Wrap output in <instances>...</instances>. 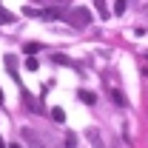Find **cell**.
I'll return each mask as SVG.
<instances>
[{"instance_id":"cell-1","label":"cell","mask_w":148,"mask_h":148,"mask_svg":"<svg viewBox=\"0 0 148 148\" xmlns=\"http://www.w3.org/2000/svg\"><path fill=\"white\" fill-rule=\"evenodd\" d=\"M71 26H77V29H86L88 23H91V12L86 9V6H71V9H66V17Z\"/></svg>"},{"instance_id":"cell-2","label":"cell","mask_w":148,"mask_h":148,"mask_svg":"<svg viewBox=\"0 0 148 148\" xmlns=\"http://www.w3.org/2000/svg\"><path fill=\"white\" fill-rule=\"evenodd\" d=\"M40 17H43V20H63V17H66V9H60V6H51V9L40 12Z\"/></svg>"},{"instance_id":"cell-3","label":"cell","mask_w":148,"mask_h":148,"mask_svg":"<svg viewBox=\"0 0 148 148\" xmlns=\"http://www.w3.org/2000/svg\"><path fill=\"white\" fill-rule=\"evenodd\" d=\"M86 137L91 140L94 148H106V145H103V137H100V131H97V128H88V131H86Z\"/></svg>"},{"instance_id":"cell-4","label":"cell","mask_w":148,"mask_h":148,"mask_svg":"<svg viewBox=\"0 0 148 148\" xmlns=\"http://www.w3.org/2000/svg\"><path fill=\"white\" fill-rule=\"evenodd\" d=\"M94 9H97V14H100L103 20H108V17H111V12H108V3H106V0H94Z\"/></svg>"},{"instance_id":"cell-5","label":"cell","mask_w":148,"mask_h":148,"mask_svg":"<svg viewBox=\"0 0 148 148\" xmlns=\"http://www.w3.org/2000/svg\"><path fill=\"white\" fill-rule=\"evenodd\" d=\"M80 100H83L86 106H94V103H97V94L88 91V88H80Z\"/></svg>"},{"instance_id":"cell-6","label":"cell","mask_w":148,"mask_h":148,"mask_svg":"<svg viewBox=\"0 0 148 148\" xmlns=\"http://www.w3.org/2000/svg\"><path fill=\"white\" fill-rule=\"evenodd\" d=\"M51 120H54V123H66V111L63 108H51Z\"/></svg>"},{"instance_id":"cell-7","label":"cell","mask_w":148,"mask_h":148,"mask_svg":"<svg viewBox=\"0 0 148 148\" xmlns=\"http://www.w3.org/2000/svg\"><path fill=\"white\" fill-rule=\"evenodd\" d=\"M125 9H128V0H117L114 3V14H125Z\"/></svg>"},{"instance_id":"cell-8","label":"cell","mask_w":148,"mask_h":148,"mask_svg":"<svg viewBox=\"0 0 148 148\" xmlns=\"http://www.w3.org/2000/svg\"><path fill=\"white\" fill-rule=\"evenodd\" d=\"M3 63H6V69H9V71H12V74L17 71V60H14V57H12V54L6 57V60H3Z\"/></svg>"},{"instance_id":"cell-9","label":"cell","mask_w":148,"mask_h":148,"mask_svg":"<svg viewBox=\"0 0 148 148\" xmlns=\"http://www.w3.org/2000/svg\"><path fill=\"white\" fill-rule=\"evenodd\" d=\"M23 51H26V54H37V51H40V43H26Z\"/></svg>"},{"instance_id":"cell-10","label":"cell","mask_w":148,"mask_h":148,"mask_svg":"<svg viewBox=\"0 0 148 148\" xmlns=\"http://www.w3.org/2000/svg\"><path fill=\"white\" fill-rule=\"evenodd\" d=\"M12 12H6V9H0V26H6V23H12Z\"/></svg>"},{"instance_id":"cell-11","label":"cell","mask_w":148,"mask_h":148,"mask_svg":"<svg viewBox=\"0 0 148 148\" xmlns=\"http://www.w3.org/2000/svg\"><path fill=\"white\" fill-rule=\"evenodd\" d=\"M66 148H77V134H66Z\"/></svg>"},{"instance_id":"cell-12","label":"cell","mask_w":148,"mask_h":148,"mask_svg":"<svg viewBox=\"0 0 148 148\" xmlns=\"http://www.w3.org/2000/svg\"><path fill=\"white\" fill-rule=\"evenodd\" d=\"M111 97H114V103H117V106H125V97H123V94L117 91V88L111 91Z\"/></svg>"},{"instance_id":"cell-13","label":"cell","mask_w":148,"mask_h":148,"mask_svg":"<svg viewBox=\"0 0 148 148\" xmlns=\"http://www.w3.org/2000/svg\"><path fill=\"white\" fill-rule=\"evenodd\" d=\"M37 66H40L37 57H29V60H26V69H29V71H37Z\"/></svg>"},{"instance_id":"cell-14","label":"cell","mask_w":148,"mask_h":148,"mask_svg":"<svg viewBox=\"0 0 148 148\" xmlns=\"http://www.w3.org/2000/svg\"><path fill=\"white\" fill-rule=\"evenodd\" d=\"M23 14H26V17H40V12H34L32 6H26V9H23Z\"/></svg>"},{"instance_id":"cell-15","label":"cell","mask_w":148,"mask_h":148,"mask_svg":"<svg viewBox=\"0 0 148 148\" xmlns=\"http://www.w3.org/2000/svg\"><path fill=\"white\" fill-rule=\"evenodd\" d=\"M0 148H6V143H3V137H0Z\"/></svg>"},{"instance_id":"cell-16","label":"cell","mask_w":148,"mask_h":148,"mask_svg":"<svg viewBox=\"0 0 148 148\" xmlns=\"http://www.w3.org/2000/svg\"><path fill=\"white\" fill-rule=\"evenodd\" d=\"M12 148H23V145H17V143H12Z\"/></svg>"},{"instance_id":"cell-17","label":"cell","mask_w":148,"mask_h":148,"mask_svg":"<svg viewBox=\"0 0 148 148\" xmlns=\"http://www.w3.org/2000/svg\"><path fill=\"white\" fill-rule=\"evenodd\" d=\"M0 100H3V91H0Z\"/></svg>"},{"instance_id":"cell-18","label":"cell","mask_w":148,"mask_h":148,"mask_svg":"<svg viewBox=\"0 0 148 148\" xmlns=\"http://www.w3.org/2000/svg\"><path fill=\"white\" fill-rule=\"evenodd\" d=\"M145 60H148V51H145Z\"/></svg>"}]
</instances>
